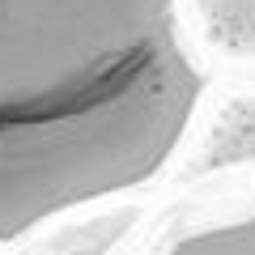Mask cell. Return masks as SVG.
Listing matches in <instances>:
<instances>
[{
	"label": "cell",
	"mask_w": 255,
	"mask_h": 255,
	"mask_svg": "<svg viewBox=\"0 0 255 255\" xmlns=\"http://www.w3.org/2000/svg\"><path fill=\"white\" fill-rule=\"evenodd\" d=\"M200 90L174 38L77 107L0 124V243L149 183L179 149Z\"/></svg>",
	"instance_id": "1"
},
{
	"label": "cell",
	"mask_w": 255,
	"mask_h": 255,
	"mask_svg": "<svg viewBox=\"0 0 255 255\" xmlns=\"http://www.w3.org/2000/svg\"><path fill=\"white\" fill-rule=\"evenodd\" d=\"M204 30L230 55H255V0H200Z\"/></svg>",
	"instance_id": "3"
},
{
	"label": "cell",
	"mask_w": 255,
	"mask_h": 255,
	"mask_svg": "<svg viewBox=\"0 0 255 255\" xmlns=\"http://www.w3.org/2000/svg\"><path fill=\"white\" fill-rule=\"evenodd\" d=\"M166 255H255V213L191 230L179 243H170Z\"/></svg>",
	"instance_id": "4"
},
{
	"label": "cell",
	"mask_w": 255,
	"mask_h": 255,
	"mask_svg": "<svg viewBox=\"0 0 255 255\" xmlns=\"http://www.w3.org/2000/svg\"><path fill=\"white\" fill-rule=\"evenodd\" d=\"M174 43V0H0V124L94 98Z\"/></svg>",
	"instance_id": "2"
}]
</instances>
